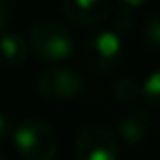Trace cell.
<instances>
[{"label":"cell","mask_w":160,"mask_h":160,"mask_svg":"<svg viewBox=\"0 0 160 160\" xmlns=\"http://www.w3.org/2000/svg\"><path fill=\"white\" fill-rule=\"evenodd\" d=\"M28 49L43 61L59 63L71 57L75 51V41L69 28L55 18H41L31 27Z\"/></svg>","instance_id":"cell-1"},{"label":"cell","mask_w":160,"mask_h":160,"mask_svg":"<svg viewBox=\"0 0 160 160\" xmlns=\"http://www.w3.org/2000/svg\"><path fill=\"white\" fill-rule=\"evenodd\" d=\"M12 140L24 160H51L59 150V136L49 122L24 118L12 130Z\"/></svg>","instance_id":"cell-2"},{"label":"cell","mask_w":160,"mask_h":160,"mask_svg":"<svg viewBox=\"0 0 160 160\" xmlns=\"http://www.w3.org/2000/svg\"><path fill=\"white\" fill-rule=\"evenodd\" d=\"M83 59L93 71L106 73L116 69L124 59V41L112 28H98L83 41Z\"/></svg>","instance_id":"cell-3"},{"label":"cell","mask_w":160,"mask_h":160,"mask_svg":"<svg viewBox=\"0 0 160 160\" xmlns=\"http://www.w3.org/2000/svg\"><path fill=\"white\" fill-rule=\"evenodd\" d=\"M37 91L49 102H71L83 93L85 81L73 69L47 67L37 77Z\"/></svg>","instance_id":"cell-4"},{"label":"cell","mask_w":160,"mask_h":160,"mask_svg":"<svg viewBox=\"0 0 160 160\" xmlns=\"http://www.w3.org/2000/svg\"><path fill=\"white\" fill-rule=\"evenodd\" d=\"M77 160H118V142L106 126L89 124L75 138Z\"/></svg>","instance_id":"cell-5"},{"label":"cell","mask_w":160,"mask_h":160,"mask_svg":"<svg viewBox=\"0 0 160 160\" xmlns=\"http://www.w3.org/2000/svg\"><path fill=\"white\" fill-rule=\"evenodd\" d=\"M61 10L69 20L83 27L103 22L112 12V2L108 0H63Z\"/></svg>","instance_id":"cell-6"},{"label":"cell","mask_w":160,"mask_h":160,"mask_svg":"<svg viewBox=\"0 0 160 160\" xmlns=\"http://www.w3.org/2000/svg\"><path fill=\"white\" fill-rule=\"evenodd\" d=\"M116 130L124 142H128L132 146H140L148 138L150 130H152V118H150L148 109L132 108L120 116Z\"/></svg>","instance_id":"cell-7"},{"label":"cell","mask_w":160,"mask_h":160,"mask_svg":"<svg viewBox=\"0 0 160 160\" xmlns=\"http://www.w3.org/2000/svg\"><path fill=\"white\" fill-rule=\"evenodd\" d=\"M28 55V45L16 31L0 32V63L4 67H18Z\"/></svg>","instance_id":"cell-8"},{"label":"cell","mask_w":160,"mask_h":160,"mask_svg":"<svg viewBox=\"0 0 160 160\" xmlns=\"http://www.w3.org/2000/svg\"><path fill=\"white\" fill-rule=\"evenodd\" d=\"M112 95L120 106H134L142 95L140 81L134 75H124L112 85Z\"/></svg>","instance_id":"cell-9"},{"label":"cell","mask_w":160,"mask_h":160,"mask_svg":"<svg viewBox=\"0 0 160 160\" xmlns=\"http://www.w3.org/2000/svg\"><path fill=\"white\" fill-rule=\"evenodd\" d=\"M140 37H142V43L148 49H158V45H160V20H158L156 12H150L144 18Z\"/></svg>","instance_id":"cell-10"},{"label":"cell","mask_w":160,"mask_h":160,"mask_svg":"<svg viewBox=\"0 0 160 160\" xmlns=\"http://www.w3.org/2000/svg\"><path fill=\"white\" fill-rule=\"evenodd\" d=\"M140 89L144 93V98L148 99L152 106L160 103V71L154 69L148 77L144 79V83H140Z\"/></svg>","instance_id":"cell-11"},{"label":"cell","mask_w":160,"mask_h":160,"mask_svg":"<svg viewBox=\"0 0 160 160\" xmlns=\"http://www.w3.org/2000/svg\"><path fill=\"white\" fill-rule=\"evenodd\" d=\"M134 27V16L132 12L128 10V8H122L120 12H118L116 16H113V32H118V35H126V32H130Z\"/></svg>","instance_id":"cell-12"},{"label":"cell","mask_w":160,"mask_h":160,"mask_svg":"<svg viewBox=\"0 0 160 160\" xmlns=\"http://www.w3.org/2000/svg\"><path fill=\"white\" fill-rule=\"evenodd\" d=\"M14 10H16L14 2H10V0H0V32L6 31V24L10 22Z\"/></svg>","instance_id":"cell-13"},{"label":"cell","mask_w":160,"mask_h":160,"mask_svg":"<svg viewBox=\"0 0 160 160\" xmlns=\"http://www.w3.org/2000/svg\"><path fill=\"white\" fill-rule=\"evenodd\" d=\"M12 130H14V126H12L10 118H8L4 112H0V142L6 140V138H10Z\"/></svg>","instance_id":"cell-14"},{"label":"cell","mask_w":160,"mask_h":160,"mask_svg":"<svg viewBox=\"0 0 160 160\" xmlns=\"http://www.w3.org/2000/svg\"><path fill=\"white\" fill-rule=\"evenodd\" d=\"M0 160H6V156H4V152L0 150Z\"/></svg>","instance_id":"cell-15"}]
</instances>
